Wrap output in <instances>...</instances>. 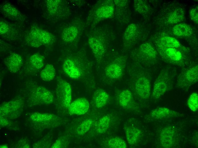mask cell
I'll return each mask as SVG.
<instances>
[{
  "mask_svg": "<svg viewBox=\"0 0 198 148\" xmlns=\"http://www.w3.org/2000/svg\"><path fill=\"white\" fill-rule=\"evenodd\" d=\"M137 57L143 63L152 65L158 59V54L155 46L149 43L141 44L137 51Z\"/></svg>",
  "mask_w": 198,
  "mask_h": 148,
  "instance_id": "6",
  "label": "cell"
},
{
  "mask_svg": "<svg viewBox=\"0 0 198 148\" xmlns=\"http://www.w3.org/2000/svg\"><path fill=\"white\" fill-rule=\"evenodd\" d=\"M155 45L178 50L186 54L189 52V49L183 46L176 38L168 36L159 38L155 41Z\"/></svg>",
  "mask_w": 198,
  "mask_h": 148,
  "instance_id": "10",
  "label": "cell"
},
{
  "mask_svg": "<svg viewBox=\"0 0 198 148\" xmlns=\"http://www.w3.org/2000/svg\"><path fill=\"white\" fill-rule=\"evenodd\" d=\"M24 104L21 98L3 103L0 106V116L9 119L18 118L22 112Z\"/></svg>",
  "mask_w": 198,
  "mask_h": 148,
  "instance_id": "5",
  "label": "cell"
},
{
  "mask_svg": "<svg viewBox=\"0 0 198 148\" xmlns=\"http://www.w3.org/2000/svg\"><path fill=\"white\" fill-rule=\"evenodd\" d=\"M56 94L59 104L63 108L67 109L72 102V89L70 85L61 78L57 81Z\"/></svg>",
  "mask_w": 198,
  "mask_h": 148,
  "instance_id": "7",
  "label": "cell"
},
{
  "mask_svg": "<svg viewBox=\"0 0 198 148\" xmlns=\"http://www.w3.org/2000/svg\"><path fill=\"white\" fill-rule=\"evenodd\" d=\"M133 95L131 91L128 89L122 91L119 96L118 99L120 105L127 106L132 99Z\"/></svg>",
  "mask_w": 198,
  "mask_h": 148,
  "instance_id": "30",
  "label": "cell"
},
{
  "mask_svg": "<svg viewBox=\"0 0 198 148\" xmlns=\"http://www.w3.org/2000/svg\"><path fill=\"white\" fill-rule=\"evenodd\" d=\"M137 76L135 82V89L137 95L143 99H148L150 94L151 81L149 75L141 73Z\"/></svg>",
  "mask_w": 198,
  "mask_h": 148,
  "instance_id": "9",
  "label": "cell"
},
{
  "mask_svg": "<svg viewBox=\"0 0 198 148\" xmlns=\"http://www.w3.org/2000/svg\"><path fill=\"white\" fill-rule=\"evenodd\" d=\"M110 120V116L108 114L100 118L95 125L96 131L100 133H105L109 127Z\"/></svg>",
  "mask_w": 198,
  "mask_h": 148,
  "instance_id": "27",
  "label": "cell"
},
{
  "mask_svg": "<svg viewBox=\"0 0 198 148\" xmlns=\"http://www.w3.org/2000/svg\"><path fill=\"white\" fill-rule=\"evenodd\" d=\"M107 145L108 147L111 148H126L127 147L125 142L119 137L110 139L107 141Z\"/></svg>",
  "mask_w": 198,
  "mask_h": 148,
  "instance_id": "32",
  "label": "cell"
},
{
  "mask_svg": "<svg viewBox=\"0 0 198 148\" xmlns=\"http://www.w3.org/2000/svg\"><path fill=\"white\" fill-rule=\"evenodd\" d=\"M187 104L190 109L192 111L195 112L198 108V95L196 92L191 94L189 97Z\"/></svg>",
  "mask_w": 198,
  "mask_h": 148,
  "instance_id": "34",
  "label": "cell"
},
{
  "mask_svg": "<svg viewBox=\"0 0 198 148\" xmlns=\"http://www.w3.org/2000/svg\"><path fill=\"white\" fill-rule=\"evenodd\" d=\"M78 34V29L76 26H71L64 29L61 37L63 40L66 42H71L77 38Z\"/></svg>",
  "mask_w": 198,
  "mask_h": 148,
  "instance_id": "26",
  "label": "cell"
},
{
  "mask_svg": "<svg viewBox=\"0 0 198 148\" xmlns=\"http://www.w3.org/2000/svg\"><path fill=\"white\" fill-rule=\"evenodd\" d=\"M198 7H196L191 9L189 13L191 20L197 24L198 22Z\"/></svg>",
  "mask_w": 198,
  "mask_h": 148,
  "instance_id": "38",
  "label": "cell"
},
{
  "mask_svg": "<svg viewBox=\"0 0 198 148\" xmlns=\"http://www.w3.org/2000/svg\"><path fill=\"white\" fill-rule=\"evenodd\" d=\"M89 108L88 101L86 98L82 97L72 102L67 109L69 114L71 115H81L86 113Z\"/></svg>",
  "mask_w": 198,
  "mask_h": 148,
  "instance_id": "11",
  "label": "cell"
},
{
  "mask_svg": "<svg viewBox=\"0 0 198 148\" xmlns=\"http://www.w3.org/2000/svg\"><path fill=\"white\" fill-rule=\"evenodd\" d=\"M138 33V28L134 24L129 25L127 28L123 35V39L125 44L131 45L137 37Z\"/></svg>",
  "mask_w": 198,
  "mask_h": 148,
  "instance_id": "25",
  "label": "cell"
},
{
  "mask_svg": "<svg viewBox=\"0 0 198 148\" xmlns=\"http://www.w3.org/2000/svg\"><path fill=\"white\" fill-rule=\"evenodd\" d=\"M134 4L135 9L139 13L144 15L148 12L149 8L145 1L142 0H135Z\"/></svg>",
  "mask_w": 198,
  "mask_h": 148,
  "instance_id": "33",
  "label": "cell"
},
{
  "mask_svg": "<svg viewBox=\"0 0 198 148\" xmlns=\"http://www.w3.org/2000/svg\"><path fill=\"white\" fill-rule=\"evenodd\" d=\"M176 74V70L170 67L162 69L154 82L152 97L159 99L172 88Z\"/></svg>",
  "mask_w": 198,
  "mask_h": 148,
  "instance_id": "1",
  "label": "cell"
},
{
  "mask_svg": "<svg viewBox=\"0 0 198 148\" xmlns=\"http://www.w3.org/2000/svg\"><path fill=\"white\" fill-rule=\"evenodd\" d=\"M124 129L128 143L131 145L136 143L141 134V132L140 130L133 126L126 127Z\"/></svg>",
  "mask_w": 198,
  "mask_h": 148,
  "instance_id": "23",
  "label": "cell"
},
{
  "mask_svg": "<svg viewBox=\"0 0 198 148\" xmlns=\"http://www.w3.org/2000/svg\"><path fill=\"white\" fill-rule=\"evenodd\" d=\"M179 114L168 108L159 107L152 110L150 115L153 118L157 120H161L176 116Z\"/></svg>",
  "mask_w": 198,
  "mask_h": 148,
  "instance_id": "18",
  "label": "cell"
},
{
  "mask_svg": "<svg viewBox=\"0 0 198 148\" xmlns=\"http://www.w3.org/2000/svg\"><path fill=\"white\" fill-rule=\"evenodd\" d=\"M68 139L65 137H61L56 140L51 146V148H63L68 144Z\"/></svg>",
  "mask_w": 198,
  "mask_h": 148,
  "instance_id": "37",
  "label": "cell"
},
{
  "mask_svg": "<svg viewBox=\"0 0 198 148\" xmlns=\"http://www.w3.org/2000/svg\"><path fill=\"white\" fill-rule=\"evenodd\" d=\"M10 26L6 22L1 21L0 22V34L3 37L7 36L11 33L12 31Z\"/></svg>",
  "mask_w": 198,
  "mask_h": 148,
  "instance_id": "36",
  "label": "cell"
},
{
  "mask_svg": "<svg viewBox=\"0 0 198 148\" xmlns=\"http://www.w3.org/2000/svg\"><path fill=\"white\" fill-rule=\"evenodd\" d=\"M89 45L94 54L98 60H100L104 56L105 51V45L99 38L93 37L88 40Z\"/></svg>",
  "mask_w": 198,
  "mask_h": 148,
  "instance_id": "15",
  "label": "cell"
},
{
  "mask_svg": "<svg viewBox=\"0 0 198 148\" xmlns=\"http://www.w3.org/2000/svg\"><path fill=\"white\" fill-rule=\"evenodd\" d=\"M159 56L165 62L181 67L189 64L186 54L175 48L155 45Z\"/></svg>",
  "mask_w": 198,
  "mask_h": 148,
  "instance_id": "2",
  "label": "cell"
},
{
  "mask_svg": "<svg viewBox=\"0 0 198 148\" xmlns=\"http://www.w3.org/2000/svg\"><path fill=\"white\" fill-rule=\"evenodd\" d=\"M109 94L104 90L99 89L94 92L93 100L95 106L100 108L104 106L108 102L109 98Z\"/></svg>",
  "mask_w": 198,
  "mask_h": 148,
  "instance_id": "20",
  "label": "cell"
},
{
  "mask_svg": "<svg viewBox=\"0 0 198 148\" xmlns=\"http://www.w3.org/2000/svg\"><path fill=\"white\" fill-rule=\"evenodd\" d=\"M7 148V146L6 145H2L0 146V148Z\"/></svg>",
  "mask_w": 198,
  "mask_h": 148,
  "instance_id": "39",
  "label": "cell"
},
{
  "mask_svg": "<svg viewBox=\"0 0 198 148\" xmlns=\"http://www.w3.org/2000/svg\"><path fill=\"white\" fill-rule=\"evenodd\" d=\"M30 118L33 121L43 124L47 128L56 126L59 120L58 117L48 113H35L32 114Z\"/></svg>",
  "mask_w": 198,
  "mask_h": 148,
  "instance_id": "12",
  "label": "cell"
},
{
  "mask_svg": "<svg viewBox=\"0 0 198 148\" xmlns=\"http://www.w3.org/2000/svg\"><path fill=\"white\" fill-rule=\"evenodd\" d=\"M1 10L6 17L13 19H20L22 17L19 11L13 5L8 3L1 5Z\"/></svg>",
  "mask_w": 198,
  "mask_h": 148,
  "instance_id": "22",
  "label": "cell"
},
{
  "mask_svg": "<svg viewBox=\"0 0 198 148\" xmlns=\"http://www.w3.org/2000/svg\"><path fill=\"white\" fill-rule=\"evenodd\" d=\"M123 67L117 62H114L108 65L105 69L106 75L109 78L117 79L121 77L123 74Z\"/></svg>",
  "mask_w": 198,
  "mask_h": 148,
  "instance_id": "17",
  "label": "cell"
},
{
  "mask_svg": "<svg viewBox=\"0 0 198 148\" xmlns=\"http://www.w3.org/2000/svg\"><path fill=\"white\" fill-rule=\"evenodd\" d=\"M185 12L183 9L177 8L170 12L167 17V22L171 24L180 23L184 19Z\"/></svg>",
  "mask_w": 198,
  "mask_h": 148,
  "instance_id": "24",
  "label": "cell"
},
{
  "mask_svg": "<svg viewBox=\"0 0 198 148\" xmlns=\"http://www.w3.org/2000/svg\"><path fill=\"white\" fill-rule=\"evenodd\" d=\"M176 131L171 126L163 128L161 131L160 140L162 146L165 148L172 147L175 141Z\"/></svg>",
  "mask_w": 198,
  "mask_h": 148,
  "instance_id": "13",
  "label": "cell"
},
{
  "mask_svg": "<svg viewBox=\"0 0 198 148\" xmlns=\"http://www.w3.org/2000/svg\"><path fill=\"white\" fill-rule=\"evenodd\" d=\"M60 2L59 0H47L46 4L49 12L51 14L55 13L57 11Z\"/></svg>",
  "mask_w": 198,
  "mask_h": 148,
  "instance_id": "35",
  "label": "cell"
},
{
  "mask_svg": "<svg viewBox=\"0 0 198 148\" xmlns=\"http://www.w3.org/2000/svg\"><path fill=\"white\" fill-rule=\"evenodd\" d=\"M93 122V121L91 118L85 120L78 126L76 130L77 134L80 136L84 135L90 130Z\"/></svg>",
  "mask_w": 198,
  "mask_h": 148,
  "instance_id": "31",
  "label": "cell"
},
{
  "mask_svg": "<svg viewBox=\"0 0 198 148\" xmlns=\"http://www.w3.org/2000/svg\"><path fill=\"white\" fill-rule=\"evenodd\" d=\"M172 31L174 35L180 37L189 36L193 33L192 27L185 23H180L176 24L173 27Z\"/></svg>",
  "mask_w": 198,
  "mask_h": 148,
  "instance_id": "21",
  "label": "cell"
},
{
  "mask_svg": "<svg viewBox=\"0 0 198 148\" xmlns=\"http://www.w3.org/2000/svg\"><path fill=\"white\" fill-rule=\"evenodd\" d=\"M28 35L31 38L32 43L35 48L50 44L54 40V36L51 33L37 26L32 27Z\"/></svg>",
  "mask_w": 198,
  "mask_h": 148,
  "instance_id": "8",
  "label": "cell"
},
{
  "mask_svg": "<svg viewBox=\"0 0 198 148\" xmlns=\"http://www.w3.org/2000/svg\"><path fill=\"white\" fill-rule=\"evenodd\" d=\"M114 12L113 7L111 6H103L99 7L96 10V14L100 18H108L113 15Z\"/></svg>",
  "mask_w": 198,
  "mask_h": 148,
  "instance_id": "29",
  "label": "cell"
},
{
  "mask_svg": "<svg viewBox=\"0 0 198 148\" xmlns=\"http://www.w3.org/2000/svg\"><path fill=\"white\" fill-rule=\"evenodd\" d=\"M62 68L65 73L72 79H77L81 76V69L71 59L65 60L63 63Z\"/></svg>",
  "mask_w": 198,
  "mask_h": 148,
  "instance_id": "16",
  "label": "cell"
},
{
  "mask_svg": "<svg viewBox=\"0 0 198 148\" xmlns=\"http://www.w3.org/2000/svg\"><path fill=\"white\" fill-rule=\"evenodd\" d=\"M177 86L182 89H187L196 83L198 80V65L194 64L183 69L178 76Z\"/></svg>",
  "mask_w": 198,
  "mask_h": 148,
  "instance_id": "3",
  "label": "cell"
},
{
  "mask_svg": "<svg viewBox=\"0 0 198 148\" xmlns=\"http://www.w3.org/2000/svg\"><path fill=\"white\" fill-rule=\"evenodd\" d=\"M45 58L38 53L32 55L30 57L28 69L30 72H36L42 69L44 67Z\"/></svg>",
  "mask_w": 198,
  "mask_h": 148,
  "instance_id": "19",
  "label": "cell"
},
{
  "mask_svg": "<svg viewBox=\"0 0 198 148\" xmlns=\"http://www.w3.org/2000/svg\"><path fill=\"white\" fill-rule=\"evenodd\" d=\"M4 63L9 71L12 73H16L20 69L22 63V57L19 54H11L4 60Z\"/></svg>",
  "mask_w": 198,
  "mask_h": 148,
  "instance_id": "14",
  "label": "cell"
},
{
  "mask_svg": "<svg viewBox=\"0 0 198 148\" xmlns=\"http://www.w3.org/2000/svg\"><path fill=\"white\" fill-rule=\"evenodd\" d=\"M29 100L33 105H49L54 101V97L49 90L44 87L37 86L31 90Z\"/></svg>",
  "mask_w": 198,
  "mask_h": 148,
  "instance_id": "4",
  "label": "cell"
},
{
  "mask_svg": "<svg viewBox=\"0 0 198 148\" xmlns=\"http://www.w3.org/2000/svg\"><path fill=\"white\" fill-rule=\"evenodd\" d=\"M41 79L45 81H49L53 79L55 76V70L53 65L47 64L40 73Z\"/></svg>",
  "mask_w": 198,
  "mask_h": 148,
  "instance_id": "28",
  "label": "cell"
}]
</instances>
